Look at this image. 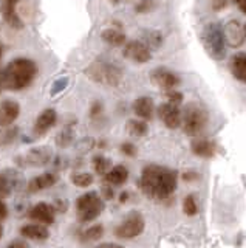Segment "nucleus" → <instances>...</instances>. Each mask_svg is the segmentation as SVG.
Segmentation results:
<instances>
[{
	"label": "nucleus",
	"instance_id": "f257e3e1",
	"mask_svg": "<svg viewBox=\"0 0 246 248\" xmlns=\"http://www.w3.org/2000/svg\"><path fill=\"white\" fill-rule=\"evenodd\" d=\"M178 183V175L175 170L159 166L149 165L141 170L140 188L141 191L153 200H167L174 196Z\"/></svg>",
	"mask_w": 246,
	"mask_h": 248
},
{
	"label": "nucleus",
	"instance_id": "f03ea898",
	"mask_svg": "<svg viewBox=\"0 0 246 248\" xmlns=\"http://www.w3.org/2000/svg\"><path fill=\"white\" fill-rule=\"evenodd\" d=\"M37 75L36 62L28 58H16L0 72V84L3 90L19 92L33 84Z\"/></svg>",
	"mask_w": 246,
	"mask_h": 248
},
{
	"label": "nucleus",
	"instance_id": "7ed1b4c3",
	"mask_svg": "<svg viewBox=\"0 0 246 248\" xmlns=\"http://www.w3.org/2000/svg\"><path fill=\"white\" fill-rule=\"evenodd\" d=\"M206 108L198 103H189L181 112V126L184 134L189 137H198L207 126Z\"/></svg>",
	"mask_w": 246,
	"mask_h": 248
},
{
	"label": "nucleus",
	"instance_id": "20e7f679",
	"mask_svg": "<svg viewBox=\"0 0 246 248\" xmlns=\"http://www.w3.org/2000/svg\"><path fill=\"white\" fill-rule=\"evenodd\" d=\"M202 44L206 53L215 61H221L226 54V42L223 36V28L218 23L211 22L202 30Z\"/></svg>",
	"mask_w": 246,
	"mask_h": 248
},
{
	"label": "nucleus",
	"instance_id": "39448f33",
	"mask_svg": "<svg viewBox=\"0 0 246 248\" xmlns=\"http://www.w3.org/2000/svg\"><path fill=\"white\" fill-rule=\"evenodd\" d=\"M102 209H104V200L95 191L82 194L76 200V214H78V220L82 223L95 220L102 213Z\"/></svg>",
	"mask_w": 246,
	"mask_h": 248
},
{
	"label": "nucleus",
	"instance_id": "423d86ee",
	"mask_svg": "<svg viewBox=\"0 0 246 248\" xmlns=\"http://www.w3.org/2000/svg\"><path fill=\"white\" fill-rule=\"evenodd\" d=\"M86 73L91 81H96L104 85H118L122 78L121 68L107 61H95L87 68Z\"/></svg>",
	"mask_w": 246,
	"mask_h": 248
},
{
	"label": "nucleus",
	"instance_id": "0eeeda50",
	"mask_svg": "<svg viewBox=\"0 0 246 248\" xmlns=\"http://www.w3.org/2000/svg\"><path fill=\"white\" fill-rule=\"evenodd\" d=\"M144 227H145V220L143 214L138 211H132L127 214V217L118 225V227H115L113 234L118 239H126V240L135 239L140 234H143Z\"/></svg>",
	"mask_w": 246,
	"mask_h": 248
},
{
	"label": "nucleus",
	"instance_id": "6e6552de",
	"mask_svg": "<svg viewBox=\"0 0 246 248\" xmlns=\"http://www.w3.org/2000/svg\"><path fill=\"white\" fill-rule=\"evenodd\" d=\"M124 58L129 61L136 62V64H145L152 59L150 48L141 41H129L124 44V50H122Z\"/></svg>",
	"mask_w": 246,
	"mask_h": 248
},
{
	"label": "nucleus",
	"instance_id": "1a4fd4ad",
	"mask_svg": "<svg viewBox=\"0 0 246 248\" xmlns=\"http://www.w3.org/2000/svg\"><path fill=\"white\" fill-rule=\"evenodd\" d=\"M150 79L152 82L159 87L161 90L169 92V90H175L180 85V78L176 76L174 72H171L169 68L164 67H158L150 73Z\"/></svg>",
	"mask_w": 246,
	"mask_h": 248
},
{
	"label": "nucleus",
	"instance_id": "9d476101",
	"mask_svg": "<svg viewBox=\"0 0 246 248\" xmlns=\"http://www.w3.org/2000/svg\"><path fill=\"white\" fill-rule=\"evenodd\" d=\"M51 149L50 147H34L27 154L20 155L16 160L24 166H45L51 160Z\"/></svg>",
	"mask_w": 246,
	"mask_h": 248
},
{
	"label": "nucleus",
	"instance_id": "9b49d317",
	"mask_svg": "<svg viewBox=\"0 0 246 248\" xmlns=\"http://www.w3.org/2000/svg\"><path fill=\"white\" fill-rule=\"evenodd\" d=\"M158 116L167 129H178L181 126V110L178 106L164 103L158 107Z\"/></svg>",
	"mask_w": 246,
	"mask_h": 248
},
{
	"label": "nucleus",
	"instance_id": "f8f14e48",
	"mask_svg": "<svg viewBox=\"0 0 246 248\" xmlns=\"http://www.w3.org/2000/svg\"><path fill=\"white\" fill-rule=\"evenodd\" d=\"M28 217L31 220L39 222L41 225H53L56 220V209L53 208L51 205L45 203V202H41V203L34 205L31 209H29Z\"/></svg>",
	"mask_w": 246,
	"mask_h": 248
},
{
	"label": "nucleus",
	"instance_id": "ddd939ff",
	"mask_svg": "<svg viewBox=\"0 0 246 248\" xmlns=\"http://www.w3.org/2000/svg\"><path fill=\"white\" fill-rule=\"evenodd\" d=\"M56 121H58V113L55 108H45L43 112L39 113V116H37V120L34 123V127H33L34 135L43 137L45 134H48V132L55 127Z\"/></svg>",
	"mask_w": 246,
	"mask_h": 248
},
{
	"label": "nucleus",
	"instance_id": "4468645a",
	"mask_svg": "<svg viewBox=\"0 0 246 248\" xmlns=\"http://www.w3.org/2000/svg\"><path fill=\"white\" fill-rule=\"evenodd\" d=\"M223 36H225L226 45L240 46L245 41V25H242L238 20H229L223 27Z\"/></svg>",
	"mask_w": 246,
	"mask_h": 248
},
{
	"label": "nucleus",
	"instance_id": "2eb2a0df",
	"mask_svg": "<svg viewBox=\"0 0 246 248\" xmlns=\"http://www.w3.org/2000/svg\"><path fill=\"white\" fill-rule=\"evenodd\" d=\"M20 106L14 99H5L0 103V127L13 126V123L19 118Z\"/></svg>",
	"mask_w": 246,
	"mask_h": 248
},
{
	"label": "nucleus",
	"instance_id": "dca6fc26",
	"mask_svg": "<svg viewBox=\"0 0 246 248\" xmlns=\"http://www.w3.org/2000/svg\"><path fill=\"white\" fill-rule=\"evenodd\" d=\"M17 3H19V0H3V3H2L3 20L6 22V25H10L14 30H19L24 27V22H22L19 14L16 13Z\"/></svg>",
	"mask_w": 246,
	"mask_h": 248
},
{
	"label": "nucleus",
	"instance_id": "f3484780",
	"mask_svg": "<svg viewBox=\"0 0 246 248\" xmlns=\"http://www.w3.org/2000/svg\"><path fill=\"white\" fill-rule=\"evenodd\" d=\"M58 183V175L53 174V172H45V174H41L31 180L28 182V186L27 189L28 192H41L43 189H48L51 186H55Z\"/></svg>",
	"mask_w": 246,
	"mask_h": 248
},
{
	"label": "nucleus",
	"instance_id": "a211bd4d",
	"mask_svg": "<svg viewBox=\"0 0 246 248\" xmlns=\"http://www.w3.org/2000/svg\"><path fill=\"white\" fill-rule=\"evenodd\" d=\"M190 149L195 155L202 158H211L217 152V146L212 141V140L207 138H194L190 143Z\"/></svg>",
	"mask_w": 246,
	"mask_h": 248
},
{
	"label": "nucleus",
	"instance_id": "6ab92c4d",
	"mask_svg": "<svg viewBox=\"0 0 246 248\" xmlns=\"http://www.w3.org/2000/svg\"><path fill=\"white\" fill-rule=\"evenodd\" d=\"M133 112L138 116V120L149 121L153 118V112H155V104H153L152 98L141 96L133 103Z\"/></svg>",
	"mask_w": 246,
	"mask_h": 248
},
{
	"label": "nucleus",
	"instance_id": "aec40b11",
	"mask_svg": "<svg viewBox=\"0 0 246 248\" xmlns=\"http://www.w3.org/2000/svg\"><path fill=\"white\" fill-rule=\"evenodd\" d=\"M20 234L25 239H33V240H47L50 237V230L48 227L41 223H28L20 228Z\"/></svg>",
	"mask_w": 246,
	"mask_h": 248
},
{
	"label": "nucleus",
	"instance_id": "412c9836",
	"mask_svg": "<svg viewBox=\"0 0 246 248\" xmlns=\"http://www.w3.org/2000/svg\"><path fill=\"white\" fill-rule=\"evenodd\" d=\"M229 68L235 79L246 84V54L245 53L234 54V56L231 58Z\"/></svg>",
	"mask_w": 246,
	"mask_h": 248
},
{
	"label": "nucleus",
	"instance_id": "4be33fe9",
	"mask_svg": "<svg viewBox=\"0 0 246 248\" xmlns=\"http://www.w3.org/2000/svg\"><path fill=\"white\" fill-rule=\"evenodd\" d=\"M129 178V170L126 166L122 165H116L110 168V170L104 175V180L109 183V185H113V186H121L127 182Z\"/></svg>",
	"mask_w": 246,
	"mask_h": 248
},
{
	"label": "nucleus",
	"instance_id": "5701e85b",
	"mask_svg": "<svg viewBox=\"0 0 246 248\" xmlns=\"http://www.w3.org/2000/svg\"><path fill=\"white\" fill-rule=\"evenodd\" d=\"M101 37L105 44H109L112 46H121L126 44V34L122 31L116 30V28H107L101 33Z\"/></svg>",
	"mask_w": 246,
	"mask_h": 248
},
{
	"label": "nucleus",
	"instance_id": "b1692460",
	"mask_svg": "<svg viewBox=\"0 0 246 248\" xmlns=\"http://www.w3.org/2000/svg\"><path fill=\"white\" fill-rule=\"evenodd\" d=\"M20 134V130L17 126H6V127H0V147H6L13 144L17 140Z\"/></svg>",
	"mask_w": 246,
	"mask_h": 248
},
{
	"label": "nucleus",
	"instance_id": "393cba45",
	"mask_svg": "<svg viewBox=\"0 0 246 248\" xmlns=\"http://www.w3.org/2000/svg\"><path fill=\"white\" fill-rule=\"evenodd\" d=\"M127 132L132 137H144L147 135L149 127L147 123L143 120H129L127 121Z\"/></svg>",
	"mask_w": 246,
	"mask_h": 248
},
{
	"label": "nucleus",
	"instance_id": "a878e982",
	"mask_svg": "<svg viewBox=\"0 0 246 248\" xmlns=\"http://www.w3.org/2000/svg\"><path fill=\"white\" fill-rule=\"evenodd\" d=\"M91 165H93V169L96 174L105 175L112 168V161L107 157H104V155H95L93 160H91Z\"/></svg>",
	"mask_w": 246,
	"mask_h": 248
},
{
	"label": "nucleus",
	"instance_id": "bb28decb",
	"mask_svg": "<svg viewBox=\"0 0 246 248\" xmlns=\"http://www.w3.org/2000/svg\"><path fill=\"white\" fill-rule=\"evenodd\" d=\"M93 175L88 174V172H78V174H73L72 177V182L73 185H76L78 188H88V186L93 185Z\"/></svg>",
	"mask_w": 246,
	"mask_h": 248
},
{
	"label": "nucleus",
	"instance_id": "cd10ccee",
	"mask_svg": "<svg viewBox=\"0 0 246 248\" xmlns=\"http://www.w3.org/2000/svg\"><path fill=\"white\" fill-rule=\"evenodd\" d=\"M197 211H198V205H197L195 196L194 194H189V196H186L183 200V213L192 217L197 214Z\"/></svg>",
	"mask_w": 246,
	"mask_h": 248
},
{
	"label": "nucleus",
	"instance_id": "c85d7f7f",
	"mask_svg": "<svg viewBox=\"0 0 246 248\" xmlns=\"http://www.w3.org/2000/svg\"><path fill=\"white\" fill-rule=\"evenodd\" d=\"M104 234V228H102V225H93V227H88L86 231H84V239L88 240V242H91V240H98V239H101Z\"/></svg>",
	"mask_w": 246,
	"mask_h": 248
},
{
	"label": "nucleus",
	"instance_id": "c756f323",
	"mask_svg": "<svg viewBox=\"0 0 246 248\" xmlns=\"http://www.w3.org/2000/svg\"><path fill=\"white\" fill-rule=\"evenodd\" d=\"M161 42H163V36H161L158 31H149V33H145V45L149 46H159Z\"/></svg>",
	"mask_w": 246,
	"mask_h": 248
},
{
	"label": "nucleus",
	"instance_id": "7c9ffc66",
	"mask_svg": "<svg viewBox=\"0 0 246 248\" xmlns=\"http://www.w3.org/2000/svg\"><path fill=\"white\" fill-rule=\"evenodd\" d=\"M11 194V182L5 174H0V200Z\"/></svg>",
	"mask_w": 246,
	"mask_h": 248
},
{
	"label": "nucleus",
	"instance_id": "2f4dec72",
	"mask_svg": "<svg viewBox=\"0 0 246 248\" xmlns=\"http://www.w3.org/2000/svg\"><path fill=\"white\" fill-rule=\"evenodd\" d=\"M166 98H167V103L169 104H174V106H178L183 103V93L178 92V90H169L166 92Z\"/></svg>",
	"mask_w": 246,
	"mask_h": 248
},
{
	"label": "nucleus",
	"instance_id": "473e14b6",
	"mask_svg": "<svg viewBox=\"0 0 246 248\" xmlns=\"http://www.w3.org/2000/svg\"><path fill=\"white\" fill-rule=\"evenodd\" d=\"M153 6H155V2H153V0H140L135 10L140 14H145V13H150L153 10Z\"/></svg>",
	"mask_w": 246,
	"mask_h": 248
},
{
	"label": "nucleus",
	"instance_id": "72a5a7b5",
	"mask_svg": "<svg viewBox=\"0 0 246 248\" xmlns=\"http://www.w3.org/2000/svg\"><path fill=\"white\" fill-rule=\"evenodd\" d=\"M72 138H73V134L70 132V129H65V130H62V132L59 134V137H58V140H56V143H58L59 146L65 147V146L70 144Z\"/></svg>",
	"mask_w": 246,
	"mask_h": 248
},
{
	"label": "nucleus",
	"instance_id": "f704fd0d",
	"mask_svg": "<svg viewBox=\"0 0 246 248\" xmlns=\"http://www.w3.org/2000/svg\"><path fill=\"white\" fill-rule=\"evenodd\" d=\"M121 152L124 155H127V157H135L138 149H136V146L132 141H126V143L121 144Z\"/></svg>",
	"mask_w": 246,
	"mask_h": 248
},
{
	"label": "nucleus",
	"instance_id": "c9c22d12",
	"mask_svg": "<svg viewBox=\"0 0 246 248\" xmlns=\"http://www.w3.org/2000/svg\"><path fill=\"white\" fill-rule=\"evenodd\" d=\"M90 113H91V116H93V118H98V116H101L102 115V104L96 101V103L91 106V112Z\"/></svg>",
	"mask_w": 246,
	"mask_h": 248
},
{
	"label": "nucleus",
	"instance_id": "e433bc0d",
	"mask_svg": "<svg viewBox=\"0 0 246 248\" xmlns=\"http://www.w3.org/2000/svg\"><path fill=\"white\" fill-rule=\"evenodd\" d=\"M6 248H28V244L24 239H16V240H13Z\"/></svg>",
	"mask_w": 246,
	"mask_h": 248
},
{
	"label": "nucleus",
	"instance_id": "4c0bfd02",
	"mask_svg": "<svg viewBox=\"0 0 246 248\" xmlns=\"http://www.w3.org/2000/svg\"><path fill=\"white\" fill-rule=\"evenodd\" d=\"M6 217H8V208H6L5 202L0 200V222L5 220Z\"/></svg>",
	"mask_w": 246,
	"mask_h": 248
},
{
	"label": "nucleus",
	"instance_id": "58836bf2",
	"mask_svg": "<svg viewBox=\"0 0 246 248\" xmlns=\"http://www.w3.org/2000/svg\"><path fill=\"white\" fill-rule=\"evenodd\" d=\"M211 3L214 10H220V8H225L226 0H211Z\"/></svg>",
	"mask_w": 246,
	"mask_h": 248
},
{
	"label": "nucleus",
	"instance_id": "ea45409f",
	"mask_svg": "<svg viewBox=\"0 0 246 248\" xmlns=\"http://www.w3.org/2000/svg\"><path fill=\"white\" fill-rule=\"evenodd\" d=\"M102 194H104V199H107V200L113 199V189L110 188V186H104V188H102Z\"/></svg>",
	"mask_w": 246,
	"mask_h": 248
},
{
	"label": "nucleus",
	"instance_id": "a19ab883",
	"mask_svg": "<svg viewBox=\"0 0 246 248\" xmlns=\"http://www.w3.org/2000/svg\"><path fill=\"white\" fill-rule=\"evenodd\" d=\"M65 85H67V79L64 78V79H60L59 82H56V84H55V89H53V93L60 92V90H62V89L65 87Z\"/></svg>",
	"mask_w": 246,
	"mask_h": 248
},
{
	"label": "nucleus",
	"instance_id": "79ce46f5",
	"mask_svg": "<svg viewBox=\"0 0 246 248\" xmlns=\"http://www.w3.org/2000/svg\"><path fill=\"white\" fill-rule=\"evenodd\" d=\"M96 248H124V247H122V245H119V244L107 242V244H101V245H98Z\"/></svg>",
	"mask_w": 246,
	"mask_h": 248
},
{
	"label": "nucleus",
	"instance_id": "37998d69",
	"mask_svg": "<svg viewBox=\"0 0 246 248\" xmlns=\"http://www.w3.org/2000/svg\"><path fill=\"white\" fill-rule=\"evenodd\" d=\"M232 2L240 8V11L246 14V0H232Z\"/></svg>",
	"mask_w": 246,
	"mask_h": 248
},
{
	"label": "nucleus",
	"instance_id": "c03bdc74",
	"mask_svg": "<svg viewBox=\"0 0 246 248\" xmlns=\"http://www.w3.org/2000/svg\"><path fill=\"white\" fill-rule=\"evenodd\" d=\"M127 199H129V192H121V196H119V202H121V203H126V202H127Z\"/></svg>",
	"mask_w": 246,
	"mask_h": 248
},
{
	"label": "nucleus",
	"instance_id": "a18cd8bd",
	"mask_svg": "<svg viewBox=\"0 0 246 248\" xmlns=\"http://www.w3.org/2000/svg\"><path fill=\"white\" fill-rule=\"evenodd\" d=\"M195 177H198L197 174H192V172H188V174H184V180H194Z\"/></svg>",
	"mask_w": 246,
	"mask_h": 248
},
{
	"label": "nucleus",
	"instance_id": "49530a36",
	"mask_svg": "<svg viewBox=\"0 0 246 248\" xmlns=\"http://www.w3.org/2000/svg\"><path fill=\"white\" fill-rule=\"evenodd\" d=\"M2 54H3V45L0 44V59H2Z\"/></svg>",
	"mask_w": 246,
	"mask_h": 248
},
{
	"label": "nucleus",
	"instance_id": "de8ad7c7",
	"mask_svg": "<svg viewBox=\"0 0 246 248\" xmlns=\"http://www.w3.org/2000/svg\"><path fill=\"white\" fill-rule=\"evenodd\" d=\"M2 234H3V228H2V225H0V237H2Z\"/></svg>",
	"mask_w": 246,
	"mask_h": 248
},
{
	"label": "nucleus",
	"instance_id": "09e8293b",
	"mask_svg": "<svg viewBox=\"0 0 246 248\" xmlns=\"http://www.w3.org/2000/svg\"><path fill=\"white\" fill-rule=\"evenodd\" d=\"M245 39H246V25H245Z\"/></svg>",
	"mask_w": 246,
	"mask_h": 248
}]
</instances>
